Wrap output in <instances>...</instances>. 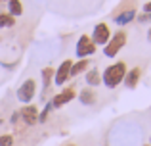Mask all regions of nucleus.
Segmentation results:
<instances>
[{"label": "nucleus", "instance_id": "obj_10", "mask_svg": "<svg viewBox=\"0 0 151 146\" xmlns=\"http://www.w3.org/2000/svg\"><path fill=\"white\" fill-rule=\"evenodd\" d=\"M140 75H142L140 68H132L130 71H126V75H124V81H122L126 89H136V85L140 83Z\"/></svg>", "mask_w": 151, "mask_h": 146}, {"label": "nucleus", "instance_id": "obj_12", "mask_svg": "<svg viewBox=\"0 0 151 146\" xmlns=\"http://www.w3.org/2000/svg\"><path fill=\"white\" fill-rule=\"evenodd\" d=\"M6 4H8V14H10L12 17H19V15L23 14L21 0H6Z\"/></svg>", "mask_w": 151, "mask_h": 146}, {"label": "nucleus", "instance_id": "obj_4", "mask_svg": "<svg viewBox=\"0 0 151 146\" xmlns=\"http://www.w3.org/2000/svg\"><path fill=\"white\" fill-rule=\"evenodd\" d=\"M35 94H37V83H35V79H27V81L21 83V86H19L17 92H15V96H17L19 102L29 104L35 98Z\"/></svg>", "mask_w": 151, "mask_h": 146}, {"label": "nucleus", "instance_id": "obj_5", "mask_svg": "<svg viewBox=\"0 0 151 146\" xmlns=\"http://www.w3.org/2000/svg\"><path fill=\"white\" fill-rule=\"evenodd\" d=\"M92 42L96 46H105L107 42H109V38H111V29H109V25L107 23H98L96 27H94V31H92Z\"/></svg>", "mask_w": 151, "mask_h": 146}, {"label": "nucleus", "instance_id": "obj_15", "mask_svg": "<svg viewBox=\"0 0 151 146\" xmlns=\"http://www.w3.org/2000/svg\"><path fill=\"white\" fill-rule=\"evenodd\" d=\"M54 69L52 68H44L42 69V85H44V89H48V86L54 83Z\"/></svg>", "mask_w": 151, "mask_h": 146}, {"label": "nucleus", "instance_id": "obj_8", "mask_svg": "<svg viewBox=\"0 0 151 146\" xmlns=\"http://www.w3.org/2000/svg\"><path fill=\"white\" fill-rule=\"evenodd\" d=\"M19 115H21V119H23L25 125H35L38 121V110L29 104V106H25V108H21Z\"/></svg>", "mask_w": 151, "mask_h": 146}, {"label": "nucleus", "instance_id": "obj_13", "mask_svg": "<svg viewBox=\"0 0 151 146\" xmlns=\"http://www.w3.org/2000/svg\"><path fill=\"white\" fill-rule=\"evenodd\" d=\"M100 83H101V75H100V71H98L96 68H92V69L86 71V85L88 86H98Z\"/></svg>", "mask_w": 151, "mask_h": 146}, {"label": "nucleus", "instance_id": "obj_22", "mask_svg": "<svg viewBox=\"0 0 151 146\" xmlns=\"http://www.w3.org/2000/svg\"><path fill=\"white\" fill-rule=\"evenodd\" d=\"M65 146H75V144H65Z\"/></svg>", "mask_w": 151, "mask_h": 146}, {"label": "nucleus", "instance_id": "obj_20", "mask_svg": "<svg viewBox=\"0 0 151 146\" xmlns=\"http://www.w3.org/2000/svg\"><path fill=\"white\" fill-rule=\"evenodd\" d=\"M144 12H145V14H151V2H145L144 4Z\"/></svg>", "mask_w": 151, "mask_h": 146}, {"label": "nucleus", "instance_id": "obj_11", "mask_svg": "<svg viewBox=\"0 0 151 146\" xmlns=\"http://www.w3.org/2000/svg\"><path fill=\"white\" fill-rule=\"evenodd\" d=\"M78 100H81L84 106H92V104H96L98 94L88 86V89H84V90H81V92H78Z\"/></svg>", "mask_w": 151, "mask_h": 146}, {"label": "nucleus", "instance_id": "obj_6", "mask_svg": "<svg viewBox=\"0 0 151 146\" xmlns=\"http://www.w3.org/2000/svg\"><path fill=\"white\" fill-rule=\"evenodd\" d=\"M75 94H77L75 86H65V89H63L61 92H59V94H55V96L50 100L52 108H54V110H59L61 106H65L67 102H71V100H73V98H75Z\"/></svg>", "mask_w": 151, "mask_h": 146}, {"label": "nucleus", "instance_id": "obj_24", "mask_svg": "<svg viewBox=\"0 0 151 146\" xmlns=\"http://www.w3.org/2000/svg\"><path fill=\"white\" fill-rule=\"evenodd\" d=\"M0 2H6V0H0Z\"/></svg>", "mask_w": 151, "mask_h": 146}, {"label": "nucleus", "instance_id": "obj_14", "mask_svg": "<svg viewBox=\"0 0 151 146\" xmlns=\"http://www.w3.org/2000/svg\"><path fill=\"white\" fill-rule=\"evenodd\" d=\"M88 65H90L88 60H78V62H75V64L71 65V77H77V75L84 73L86 69H88Z\"/></svg>", "mask_w": 151, "mask_h": 146}, {"label": "nucleus", "instance_id": "obj_16", "mask_svg": "<svg viewBox=\"0 0 151 146\" xmlns=\"http://www.w3.org/2000/svg\"><path fill=\"white\" fill-rule=\"evenodd\" d=\"M15 25V17H12L10 14H0V27H12Z\"/></svg>", "mask_w": 151, "mask_h": 146}, {"label": "nucleus", "instance_id": "obj_2", "mask_svg": "<svg viewBox=\"0 0 151 146\" xmlns=\"http://www.w3.org/2000/svg\"><path fill=\"white\" fill-rule=\"evenodd\" d=\"M126 44V33L124 31H117V33L111 35L109 42L105 44V48H103V56L105 58H115L119 52H121V48Z\"/></svg>", "mask_w": 151, "mask_h": 146}, {"label": "nucleus", "instance_id": "obj_18", "mask_svg": "<svg viewBox=\"0 0 151 146\" xmlns=\"http://www.w3.org/2000/svg\"><path fill=\"white\" fill-rule=\"evenodd\" d=\"M0 146H14V137L12 135H2L0 137Z\"/></svg>", "mask_w": 151, "mask_h": 146}, {"label": "nucleus", "instance_id": "obj_23", "mask_svg": "<svg viewBox=\"0 0 151 146\" xmlns=\"http://www.w3.org/2000/svg\"><path fill=\"white\" fill-rule=\"evenodd\" d=\"M149 146H151V139H149Z\"/></svg>", "mask_w": 151, "mask_h": 146}, {"label": "nucleus", "instance_id": "obj_17", "mask_svg": "<svg viewBox=\"0 0 151 146\" xmlns=\"http://www.w3.org/2000/svg\"><path fill=\"white\" fill-rule=\"evenodd\" d=\"M50 110H52V104L50 102H46V106H44V110H42L40 113H38V121L40 123H44L46 121V117H48V113H50Z\"/></svg>", "mask_w": 151, "mask_h": 146}, {"label": "nucleus", "instance_id": "obj_3", "mask_svg": "<svg viewBox=\"0 0 151 146\" xmlns=\"http://www.w3.org/2000/svg\"><path fill=\"white\" fill-rule=\"evenodd\" d=\"M96 52V44L92 42V38L88 35H81L77 41V46H75V54H77L78 60H86L88 56Z\"/></svg>", "mask_w": 151, "mask_h": 146}, {"label": "nucleus", "instance_id": "obj_7", "mask_svg": "<svg viewBox=\"0 0 151 146\" xmlns=\"http://www.w3.org/2000/svg\"><path fill=\"white\" fill-rule=\"evenodd\" d=\"M71 65H73V60H65L59 64V68L54 73V85L61 86L67 83V79H71Z\"/></svg>", "mask_w": 151, "mask_h": 146}, {"label": "nucleus", "instance_id": "obj_9", "mask_svg": "<svg viewBox=\"0 0 151 146\" xmlns=\"http://www.w3.org/2000/svg\"><path fill=\"white\" fill-rule=\"evenodd\" d=\"M134 17H136V10H134V8H130V10H124V12H121V14H117V15L113 17V21L117 23L119 27H122V25H128V23H132Z\"/></svg>", "mask_w": 151, "mask_h": 146}, {"label": "nucleus", "instance_id": "obj_1", "mask_svg": "<svg viewBox=\"0 0 151 146\" xmlns=\"http://www.w3.org/2000/svg\"><path fill=\"white\" fill-rule=\"evenodd\" d=\"M126 71H128V68H126L124 62H115V64H111V65L105 68V71L101 75V83L105 85V89L113 90L124 81Z\"/></svg>", "mask_w": 151, "mask_h": 146}, {"label": "nucleus", "instance_id": "obj_25", "mask_svg": "<svg viewBox=\"0 0 151 146\" xmlns=\"http://www.w3.org/2000/svg\"><path fill=\"white\" fill-rule=\"evenodd\" d=\"M144 146H149V144H144Z\"/></svg>", "mask_w": 151, "mask_h": 146}, {"label": "nucleus", "instance_id": "obj_21", "mask_svg": "<svg viewBox=\"0 0 151 146\" xmlns=\"http://www.w3.org/2000/svg\"><path fill=\"white\" fill-rule=\"evenodd\" d=\"M147 41H151V29H149V33H147Z\"/></svg>", "mask_w": 151, "mask_h": 146}, {"label": "nucleus", "instance_id": "obj_19", "mask_svg": "<svg viewBox=\"0 0 151 146\" xmlns=\"http://www.w3.org/2000/svg\"><path fill=\"white\" fill-rule=\"evenodd\" d=\"M138 21H142V23H147V21H151V14H145V12H144V14H142L140 17H138Z\"/></svg>", "mask_w": 151, "mask_h": 146}]
</instances>
